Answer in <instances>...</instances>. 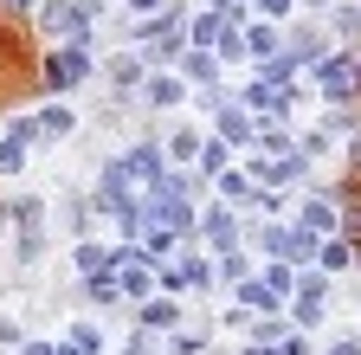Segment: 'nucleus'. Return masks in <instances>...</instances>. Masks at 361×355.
<instances>
[{"label":"nucleus","mask_w":361,"mask_h":355,"mask_svg":"<svg viewBox=\"0 0 361 355\" xmlns=\"http://www.w3.org/2000/svg\"><path fill=\"white\" fill-rule=\"evenodd\" d=\"M26 355H52V349H39V342H32V349H26Z\"/></svg>","instance_id":"4"},{"label":"nucleus","mask_w":361,"mask_h":355,"mask_svg":"<svg viewBox=\"0 0 361 355\" xmlns=\"http://www.w3.org/2000/svg\"><path fill=\"white\" fill-rule=\"evenodd\" d=\"M149 97H155V104H180V84H168V78H161V84H149Z\"/></svg>","instance_id":"3"},{"label":"nucleus","mask_w":361,"mask_h":355,"mask_svg":"<svg viewBox=\"0 0 361 355\" xmlns=\"http://www.w3.org/2000/svg\"><path fill=\"white\" fill-rule=\"evenodd\" d=\"M26 143H32V129H26V123L13 129V136H7V143H0V168H7V174H13V168L26 162Z\"/></svg>","instance_id":"1"},{"label":"nucleus","mask_w":361,"mask_h":355,"mask_svg":"<svg viewBox=\"0 0 361 355\" xmlns=\"http://www.w3.org/2000/svg\"><path fill=\"white\" fill-rule=\"evenodd\" d=\"M252 355H271V349H252Z\"/></svg>","instance_id":"5"},{"label":"nucleus","mask_w":361,"mask_h":355,"mask_svg":"<svg viewBox=\"0 0 361 355\" xmlns=\"http://www.w3.org/2000/svg\"><path fill=\"white\" fill-rule=\"evenodd\" d=\"M52 78H59V84H65V78H84V59H78V52H71V59H59V65H52Z\"/></svg>","instance_id":"2"}]
</instances>
